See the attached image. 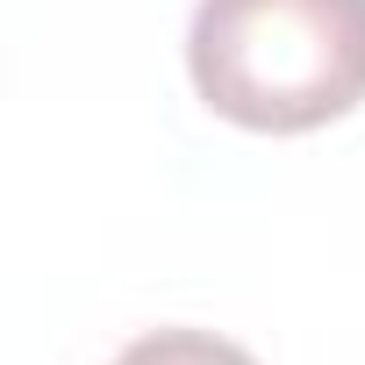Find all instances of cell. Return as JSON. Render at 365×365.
Segmentation results:
<instances>
[{
  "instance_id": "7a4b0ae2",
  "label": "cell",
  "mask_w": 365,
  "mask_h": 365,
  "mask_svg": "<svg viewBox=\"0 0 365 365\" xmlns=\"http://www.w3.org/2000/svg\"><path fill=\"white\" fill-rule=\"evenodd\" d=\"M115 365H258V358L215 329H143L136 344L115 351Z\"/></svg>"
},
{
  "instance_id": "6da1fadb",
  "label": "cell",
  "mask_w": 365,
  "mask_h": 365,
  "mask_svg": "<svg viewBox=\"0 0 365 365\" xmlns=\"http://www.w3.org/2000/svg\"><path fill=\"white\" fill-rule=\"evenodd\" d=\"M194 93L251 136H308L365 101V0H201Z\"/></svg>"
}]
</instances>
